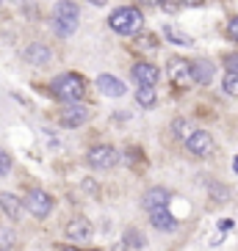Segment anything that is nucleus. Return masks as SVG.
Returning a JSON list of instances; mask_svg holds the SVG:
<instances>
[{
    "instance_id": "f257e3e1",
    "label": "nucleus",
    "mask_w": 238,
    "mask_h": 251,
    "mask_svg": "<svg viewBox=\"0 0 238 251\" xmlns=\"http://www.w3.org/2000/svg\"><path fill=\"white\" fill-rule=\"evenodd\" d=\"M53 97L61 100V102H78L83 94H86V80H83L81 75L75 72H67V75H59L50 86Z\"/></svg>"
},
{
    "instance_id": "f03ea898",
    "label": "nucleus",
    "mask_w": 238,
    "mask_h": 251,
    "mask_svg": "<svg viewBox=\"0 0 238 251\" xmlns=\"http://www.w3.org/2000/svg\"><path fill=\"white\" fill-rule=\"evenodd\" d=\"M78 6H75L72 0H59L56 8H53V28L59 36H72L75 30H78Z\"/></svg>"
},
{
    "instance_id": "7ed1b4c3",
    "label": "nucleus",
    "mask_w": 238,
    "mask_h": 251,
    "mask_svg": "<svg viewBox=\"0 0 238 251\" xmlns=\"http://www.w3.org/2000/svg\"><path fill=\"white\" fill-rule=\"evenodd\" d=\"M144 17L139 8L133 6H119L117 11H111V17H108V25H111V30H117V33H122V36H130V33H136V30L142 28Z\"/></svg>"
},
{
    "instance_id": "20e7f679",
    "label": "nucleus",
    "mask_w": 238,
    "mask_h": 251,
    "mask_svg": "<svg viewBox=\"0 0 238 251\" xmlns=\"http://www.w3.org/2000/svg\"><path fill=\"white\" fill-rule=\"evenodd\" d=\"M166 75L175 86H191L194 83V61H186V58H169L166 64Z\"/></svg>"
},
{
    "instance_id": "39448f33",
    "label": "nucleus",
    "mask_w": 238,
    "mask_h": 251,
    "mask_svg": "<svg viewBox=\"0 0 238 251\" xmlns=\"http://www.w3.org/2000/svg\"><path fill=\"white\" fill-rule=\"evenodd\" d=\"M86 160H89L91 169L105 171V169H114V166H117V163H119V155H117V149H114V147H108V144H100V147H91V149H89Z\"/></svg>"
},
{
    "instance_id": "423d86ee",
    "label": "nucleus",
    "mask_w": 238,
    "mask_h": 251,
    "mask_svg": "<svg viewBox=\"0 0 238 251\" xmlns=\"http://www.w3.org/2000/svg\"><path fill=\"white\" fill-rule=\"evenodd\" d=\"M25 207L30 210V215H36V218H47L53 210V199L47 196L45 191H28L25 193Z\"/></svg>"
},
{
    "instance_id": "0eeeda50",
    "label": "nucleus",
    "mask_w": 238,
    "mask_h": 251,
    "mask_svg": "<svg viewBox=\"0 0 238 251\" xmlns=\"http://www.w3.org/2000/svg\"><path fill=\"white\" fill-rule=\"evenodd\" d=\"M89 122V108L86 105H78V102H69L64 111L59 113V125L61 127H81V125H86Z\"/></svg>"
},
{
    "instance_id": "6e6552de",
    "label": "nucleus",
    "mask_w": 238,
    "mask_h": 251,
    "mask_svg": "<svg viewBox=\"0 0 238 251\" xmlns=\"http://www.w3.org/2000/svg\"><path fill=\"white\" fill-rule=\"evenodd\" d=\"M186 149L194 157H208L210 152H213V138H210L205 130H194L186 138Z\"/></svg>"
},
{
    "instance_id": "1a4fd4ad",
    "label": "nucleus",
    "mask_w": 238,
    "mask_h": 251,
    "mask_svg": "<svg viewBox=\"0 0 238 251\" xmlns=\"http://www.w3.org/2000/svg\"><path fill=\"white\" fill-rule=\"evenodd\" d=\"M130 77H133V83H139V86H155L158 77H161V69L147 64V61H139V64H133V69H130Z\"/></svg>"
},
{
    "instance_id": "9d476101",
    "label": "nucleus",
    "mask_w": 238,
    "mask_h": 251,
    "mask_svg": "<svg viewBox=\"0 0 238 251\" xmlns=\"http://www.w3.org/2000/svg\"><path fill=\"white\" fill-rule=\"evenodd\" d=\"M169 201H172V193L166 191V188H149V191L144 193V199H142V207L147 210V213H155V210L169 207Z\"/></svg>"
},
{
    "instance_id": "9b49d317",
    "label": "nucleus",
    "mask_w": 238,
    "mask_h": 251,
    "mask_svg": "<svg viewBox=\"0 0 238 251\" xmlns=\"http://www.w3.org/2000/svg\"><path fill=\"white\" fill-rule=\"evenodd\" d=\"M67 237L72 243H86L91 237V224L86 218H75V221L67 224Z\"/></svg>"
},
{
    "instance_id": "f8f14e48",
    "label": "nucleus",
    "mask_w": 238,
    "mask_h": 251,
    "mask_svg": "<svg viewBox=\"0 0 238 251\" xmlns=\"http://www.w3.org/2000/svg\"><path fill=\"white\" fill-rule=\"evenodd\" d=\"M149 221H152V226L158 229V232H175L178 229V218L169 213V210H155V213H149Z\"/></svg>"
},
{
    "instance_id": "ddd939ff",
    "label": "nucleus",
    "mask_w": 238,
    "mask_h": 251,
    "mask_svg": "<svg viewBox=\"0 0 238 251\" xmlns=\"http://www.w3.org/2000/svg\"><path fill=\"white\" fill-rule=\"evenodd\" d=\"M97 89L108 97H122L125 94V83L119 80V77H114V75H100L97 77Z\"/></svg>"
},
{
    "instance_id": "4468645a",
    "label": "nucleus",
    "mask_w": 238,
    "mask_h": 251,
    "mask_svg": "<svg viewBox=\"0 0 238 251\" xmlns=\"http://www.w3.org/2000/svg\"><path fill=\"white\" fill-rule=\"evenodd\" d=\"M213 64L210 61H194V83H200V86H208L213 80Z\"/></svg>"
},
{
    "instance_id": "2eb2a0df",
    "label": "nucleus",
    "mask_w": 238,
    "mask_h": 251,
    "mask_svg": "<svg viewBox=\"0 0 238 251\" xmlns=\"http://www.w3.org/2000/svg\"><path fill=\"white\" fill-rule=\"evenodd\" d=\"M25 58H28V64H36V67H45L47 61H50V50H47L45 45H30L28 50H25Z\"/></svg>"
},
{
    "instance_id": "dca6fc26",
    "label": "nucleus",
    "mask_w": 238,
    "mask_h": 251,
    "mask_svg": "<svg viewBox=\"0 0 238 251\" xmlns=\"http://www.w3.org/2000/svg\"><path fill=\"white\" fill-rule=\"evenodd\" d=\"M0 207L6 210L8 218H20V210H23V204H20V199L17 196H11V193H0Z\"/></svg>"
},
{
    "instance_id": "f3484780",
    "label": "nucleus",
    "mask_w": 238,
    "mask_h": 251,
    "mask_svg": "<svg viewBox=\"0 0 238 251\" xmlns=\"http://www.w3.org/2000/svg\"><path fill=\"white\" fill-rule=\"evenodd\" d=\"M164 39H169L172 45H183V47L191 45V36L183 33L180 28H175V25H164Z\"/></svg>"
},
{
    "instance_id": "a211bd4d",
    "label": "nucleus",
    "mask_w": 238,
    "mask_h": 251,
    "mask_svg": "<svg viewBox=\"0 0 238 251\" xmlns=\"http://www.w3.org/2000/svg\"><path fill=\"white\" fill-rule=\"evenodd\" d=\"M155 86H139L136 89V102L142 105V108H152L155 105Z\"/></svg>"
},
{
    "instance_id": "6ab92c4d",
    "label": "nucleus",
    "mask_w": 238,
    "mask_h": 251,
    "mask_svg": "<svg viewBox=\"0 0 238 251\" xmlns=\"http://www.w3.org/2000/svg\"><path fill=\"white\" fill-rule=\"evenodd\" d=\"M222 89H224V94L238 97V72H227V75H224V83H222Z\"/></svg>"
},
{
    "instance_id": "aec40b11",
    "label": "nucleus",
    "mask_w": 238,
    "mask_h": 251,
    "mask_svg": "<svg viewBox=\"0 0 238 251\" xmlns=\"http://www.w3.org/2000/svg\"><path fill=\"white\" fill-rule=\"evenodd\" d=\"M172 135H175V138H188V135H191V127H188L186 119H175V122H172Z\"/></svg>"
},
{
    "instance_id": "412c9836",
    "label": "nucleus",
    "mask_w": 238,
    "mask_h": 251,
    "mask_svg": "<svg viewBox=\"0 0 238 251\" xmlns=\"http://www.w3.org/2000/svg\"><path fill=\"white\" fill-rule=\"evenodd\" d=\"M14 246V235L11 232H6V229H0V251H6Z\"/></svg>"
},
{
    "instance_id": "4be33fe9",
    "label": "nucleus",
    "mask_w": 238,
    "mask_h": 251,
    "mask_svg": "<svg viewBox=\"0 0 238 251\" xmlns=\"http://www.w3.org/2000/svg\"><path fill=\"white\" fill-rule=\"evenodd\" d=\"M8 169H11V157H8L6 149H0V177H3V174H8Z\"/></svg>"
},
{
    "instance_id": "5701e85b",
    "label": "nucleus",
    "mask_w": 238,
    "mask_h": 251,
    "mask_svg": "<svg viewBox=\"0 0 238 251\" xmlns=\"http://www.w3.org/2000/svg\"><path fill=\"white\" fill-rule=\"evenodd\" d=\"M227 36H230L233 42H238V17H233L230 23H227Z\"/></svg>"
},
{
    "instance_id": "b1692460",
    "label": "nucleus",
    "mask_w": 238,
    "mask_h": 251,
    "mask_svg": "<svg viewBox=\"0 0 238 251\" xmlns=\"http://www.w3.org/2000/svg\"><path fill=\"white\" fill-rule=\"evenodd\" d=\"M224 67H227V72H238V52H233V55L224 58Z\"/></svg>"
},
{
    "instance_id": "393cba45",
    "label": "nucleus",
    "mask_w": 238,
    "mask_h": 251,
    "mask_svg": "<svg viewBox=\"0 0 238 251\" xmlns=\"http://www.w3.org/2000/svg\"><path fill=\"white\" fill-rule=\"evenodd\" d=\"M127 243H130V246H144V237H139V232L130 229V232H127Z\"/></svg>"
},
{
    "instance_id": "a878e982",
    "label": "nucleus",
    "mask_w": 238,
    "mask_h": 251,
    "mask_svg": "<svg viewBox=\"0 0 238 251\" xmlns=\"http://www.w3.org/2000/svg\"><path fill=\"white\" fill-rule=\"evenodd\" d=\"M180 3H186V6H202L205 0H180Z\"/></svg>"
},
{
    "instance_id": "bb28decb",
    "label": "nucleus",
    "mask_w": 238,
    "mask_h": 251,
    "mask_svg": "<svg viewBox=\"0 0 238 251\" xmlns=\"http://www.w3.org/2000/svg\"><path fill=\"white\" fill-rule=\"evenodd\" d=\"M89 3H94V6H103L105 0H89Z\"/></svg>"
},
{
    "instance_id": "cd10ccee",
    "label": "nucleus",
    "mask_w": 238,
    "mask_h": 251,
    "mask_svg": "<svg viewBox=\"0 0 238 251\" xmlns=\"http://www.w3.org/2000/svg\"><path fill=\"white\" fill-rule=\"evenodd\" d=\"M233 166H236V171H238V157H236V160H233Z\"/></svg>"
}]
</instances>
